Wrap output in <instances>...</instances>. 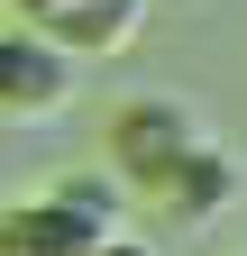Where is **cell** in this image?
Returning a JSON list of instances; mask_svg holds the SVG:
<instances>
[{
	"label": "cell",
	"mask_w": 247,
	"mask_h": 256,
	"mask_svg": "<svg viewBox=\"0 0 247 256\" xmlns=\"http://www.w3.org/2000/svg\"><path fill=\"white\" fill-rule=\"evenodd\" d=\"M74 101V55L37 28H0V119H55Z\"/></svg>",
	"instance_id": "7a4b0ae2"
},
{
	"label": "cell",
	"mask_w": 247,
	"mask_h": 256,
	"mask_svg": "<svg viewBox=\"0 0 247 256\" xmlns=\"http://www.w3.org/2000/svg\"><path fill=\"white\" fill-rule=\"evenodd\" d=\"M0 256H92V238H82L74 220H64V210L37 192V202L0 210Z\"/></svg>",
	"instance_id": "8992f818"
},
{
	"label": "cell",
	"mask_w": 247,
	"mask_h": 256,
	"mask_svg": "<svg viewBox=\"0 0 247 256\" xmlns=\"http://www.w3.org/2000/svg\"><path fill=\"white\" fill-rule=\"evenodd\" d=\"M28 28L55 37L64 55H92V46H119L138 28V0H28Z\"/></svg>",
	"instance_id": "277c9868"
},
{
	"label": "cell",
	"mask_w": 247,
	"mask_h": 256,
	"mask_svg": "<svg viewBox=\"0 0 247 256\" xmlns=\"http://www.w3.org/2000/svg\"><path fill=\"white\" fill-rule=\"evenodd\" d=\"M192 146H202V119H192V101H174V92H138V101L110 110V174L128 192H156Z\"/></svg>",
	"instance_id": "6da1fadb"
},
{
	"label": "cell",
	"mask_w": 247,
	"mask_h": 256,
	"mask_svg": "<svg viewBox=\"0 0 247 256\" xmlns=\"http://www.w3.org/2000/svg\"><path fill=\"white\" fill-rule=\"evenodd\" d=\"M46 202L64 210V220H74V229H82L92 247L128 229V183H119V174H92V165H82V174H64V183H55Z\"/></svg>",
	"instance_id": "5b68a950"
},
{
	"label": "cell",
	"mask_w": 247,
	"mask_h": 256,
	"mask_svg": "<svg viewBox=\"0 0 247 256\" xmlns=\"http://www.w3.org/2000/svg\"><path fill=\"white\" fill-rule=\"evenodd\" d=\"M229 192H238V165H229V146H192L183 165L156 183V202H165V220H183V229H202V220H220L229 210Z\"/></svg>",
	"instance_id": "3957f363"
},
{
	"label": "cell",
	"mask_w": 247,
	"mask_h": 256,
	"mask_svg": "<svg viewBox=\"0 0 247 256\" xmlns=\"http://www.w3.org/2000/svg\"><path fill=\"white\" fill-rule=\"evenodd\" d=\"M92 256H156V247H146V238H128V229H119V238H101V247H92Z\"/></svg>",
	"instance_id": "52a82bcc"
}]
</instances>
